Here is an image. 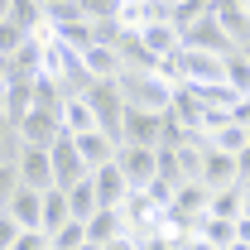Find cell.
Listing matches in <instances>:
<instances>
[{
	"label": "cell",
	"mask_w": 250,
	"mask_h": 250,
	"mask_svg": "<svg viewBox=\"0 0 250 250\" xmlns=\"http://www.w3.org/2000/svg\"><path fill=\"white\" fill-rule=\"evenodd\" d=\"M116 92H121V101L135 106V111H168V101H173V77L121 67V72H116Z\"/></svg>",
	"instance_id": "obj_1"
},
{
	"label": "cell",
	"mask_w": 250,
	"mask_h": 250,
	"mask_svg": "<svg viewBox=\"0 0 250 250\" xmlns=\"http://www.w3.org/2000/svg\"><path fill=\"white\" fill-rule=\"evenodd\" d=\"M82 101L92 106L96 130H106V135L121 145V116H125V101H121V92H116V77H101V82H92V87L82 92Z\"/></svg>",
	"instance_id": "obj_2"
},
{
	"label": "cell",
	"mask_w": 250,
	"mask_h": 250,
	"mask_svg": "<svg viewBox=\"0 0 250 250\" xmlns=\"http://www.w3.org/2000/svg\"><path fill=\"white\" fill-rule=\"evenodd\" d=\"M121 145L159 149V145H164V111H135V106H125V116H121Z\"/></svg>",
	"instance_id": "obj_3"
},
{
	"label": "cell",
	"mask_w": 250,
	"mask_h": 250,
	"mask_svg": "<svg viewBox=\"0 0 250 250\" xmlns=\"http://www.w3.org/2000/svg\"><path fill=\"white\" fill-rule=\"evenodd\" d=\"M178 34H183V43H188V48H202V53H221V58H226V53L236 48V39L226 34V24H221L217 15H202V20H192V24H188V29H178Z\"/></svg>",
	"instance_id": "obj_4"
},
{
	"label": "cell",
	"mask_w": 250,
	"mask_h": 250,
	"mask_svg": "<svg viewBox=\"0 0 250 250\" xmlns=\"http://www.w3.org/2000/svg\"><path fill=\"white\" fill-rule=\"evenodd\" d=\"M15 168H20V183L34 188V192H48V188H58V183H53V159H48V149H39V145H20Z\"/></svg>",
	"instance_id": "obj_5"
},
{
	"label": "cell",
	"mask_w": 250,
	"mask_h": 250,
	"mask_svg": "<svg viewBox=\"0 0 250 250\" xmlns=\"http://www.w3.org/2000/svg\"><path fill=\"white\" fill-rule=\"evenodd\" d=\"M15 130H20V145H39V149H48V145L62 135L58 116H53V111H43V106H29V111L15 121Z\"/></svg>",
	"instance_id": "obj_6"
},
{
	"label": "cell",
	"mask_w": 250,
	"mask_h": 250,
	"mask_svg": "<svg viewBox=\"0 0 250 250\" xmlns=\"http://www.w3.org/2000/svg\"><path fill=\"white\" fill-rule=\"evenodd\" d=\"M207 197H212V188H202L197 178H183V183H173V202H168V212L183 217L188 226H197V217H207Z\"/></svg>",
	"instance_id": "obj_7"
},
{
	"label": "cell",
	"mask_w": 250,
	"mask_h": 250,
	"mask_svg": "<svg viewBox=\"0 0 250 250\" xmlns=\"http://www.w3.org/2000/svg\"><path fill=\"white\" fill-rule=\"evenodd\" d=\"M87 178H92L96 202H101V207H125L130 183H125V173H121V164H116V159H106V164H101V168H92Z\"/></svg>",
	"instance_id": "obj_8"
},
{
	"label": "cell",
	"mask_w": 250,
	"mask_h": 250,
	"mask_svg": "<svg viewBox=\"0 0 250 250\" xmlns=\"http://www.w3.org/2000/svg\"><path fill=\"white\" fill-rule=\"evenodd\" d=\"M48 159H53V183H58V188L77 183V178H87V164H82V154H77L72 135H58V140L48 145Z\"/></svg>",
	"instance_id": "obj_9"
},
{
	"label": "cell",
	"mask_w": 250,
	"mask_h": 250,
	"mask_svg": "<svg viewBox=\"0 0 250 250\" xmlns=\"http://www.w3.org/2000/svg\"><path fill=\"white\" fill-rule=\"evenodd\" d=\"M116 164H121L130 192H140V188L154 178V149H145V145H121L116 149Z\"/></svg>",
	"instance_id": "obj_10"
},
{
	"label": "cell",
	"mask_w": 250,
	"mask_h": 250,
	"mask_svg": "<svg viewBox=\"0 0 250 250\" xmlns=\"http://www.w3.org/2000/svg\"><path fill=\"white\" fill-rule=\"evenodd\" d=\"M197 183L202 188H236V154H221V149H202V168H197Z\"/></svg>",
	"instance_id": "obj_11"
},
{
	"label": "cell",
	"mask_w": 250,
	"mask_h": 250,
	"mask_svg": "<svg viewBox=\"0 0 250 250\" xmlns=\"http://www.w3.org/2000/svg\"><path fill=\"white\" fill-rule=\"evenodd\" d=\"M125 231H130L125 207H96L92 217H87V241H92V246H106V241H116Z\"/></svg>",
	"instance_id": "obj_12"
},
{
	"label": "cell",
	"mask_w": 250,
	"mask_h": 250,
	"mask_svg": "<svg viewBox=\"0 0 250 250\" xmlns=\"http://www.w3.org/2000/svg\"><path fill=\"white\" fill-rule=\"evenodd\" d=\"M72 145H77V154H82V164H87V173L101 168L106 159H116V149H121L106 130H82V135H72Z\"/></svg>",
	"instance_id": "obj_13"
},
{
	"label": "cell",
	"mask_w": 250,
	"mask_h": 250,
	"mask_svg": "<svg viewBox=\"0 0 250 250\" xmlns=\"http://www.w3.org/2000/svg\"><path fill=\"white\" fill-rule=\"evenodd\" d=\"M135 34H140V43H145L154 58H173V53L183 48V34H178V24H168V20L145 24V29H135Z\"/></svg>",
	"instance_id": "obj_14"
},
{
	"label": "cell",
	"mask_w": 250,
	"mask_h": 250,
	"mask_svg": "<svg viewBox=\"0 0 250 250\" xmlns=\"http://www.w3.org/2000/svg\"><path fill=\"white\" fill-rule=\"evenodd\" d=\"M29 106H34V77H15V72H5V101H0L5 121H20Z\"/></svg>",
	"instance_id": "obj_15"
},
{
	"label": "cell",
	"mask_w": 250,
	"mask_h": 250,
	"mask_svg": "<svg viewBox=\"0 0 250 250\" xmlns=\"http://www.w3.org/2000/svg\"><path fill=\"white\" fill-rule=\"evenodd\" d=\"M39 207H43V192H34V188H24V183L15 188V197L5 202V212L20 221L24 231H43V226H39Z\"/></svg>",
	"instance_id": "obj_16"
},
{
	"label": "cell",
	"mask_w": 250,
	"mask_h": 250,
	"mask_svg": "<svg viewBox=\"0 0 250 250\" xmlns=\"http://www.w3.org/2000/svg\"><path fill=\"white\" fill-rule=\"evenodd\" d=\"M202 145H207V149H221V154H241V149L250 145V135H246V125H241V121H221L217 130L202 135Z\"/></svg>",
	"instance_id": "obj_17"
},
{
	"label": "cell",
	"mask_w": 250,
	"mask_h": 250,
	"mask_svg": "<svg viewBox=\"0 0 250 250\" xmlns=\"http://www.w3.org/2000/svg\"><path fill=\"white\" fill-rule=\"evenodd\" d=\"M62 197H67V217H77V221H87L96 207H101V202H96L92 178H77V183H67V188H62Z\"/></svg>",
	"instance_id": "obj_18"
},
{
	"label": "cell",
	"mask_w": 250,
	"mask_h": 250,
	"mask_svg": "<svg viewBox=\"0 0 250 250\" xmlns=\"http://www.w3.org/2000/svg\"><path fill=\"white\" fill-rule=\"evenodd\" d=\"M58 125H62V135H82V130H96V116L82 96H67L58 111Z\"/></svg>",
	"instance_id": "obj_19"
},
{
	"label": "cell",
	"mask_w": 250,
	"mask_h": 250,
	"mask_svg": "<svg viewBox=\"0 0 250 250\" xmlns=\"http://www.w3.org/2000/svg\"><path fill=\"white\" fill-rule=\"evenodd\" d=\"M82 62H87V72H92L96 82L121 72V53H116L111 43H87V48H82Z\"/></svg>",
	"instance_id": "obj_20"
},
{
	"label": "cell",
	"mask_w": 250,
	"mask_h": 250,
	"mask_svg": "<svg viewBox=\"0 0 250 250\" xmlns=\"http://www.w3.org/2000/svg\"><path fill=\"white\" fill-rule=\"evenodd\" d=\"M241 197H246V188H241V183H236V188H212V197H207V217L236 221V217H241Z\"/></svg>",
	"instance_id": "obj_21"
},
{
	"label": "cell",
	"mask_w": 250,
	"mask_h": 250,
	"mask_svg": "<svg viewBox=\"0 0 250 250\" xmlns=\"http://www.w3.org/2000/svg\"><path fill=\"white\" fill-rule=\"evenodd\" d=\"M10 24H20L24 34H34V29H43L48 20H43V0H10V15H5Z\"/></svg>",
	"instance_id": "obj_22"
},
{
	"label": "cell",
	"mask_w": 250,
	"mask_h": 250,
	"mask_svg": "<svg viewBox=\"0 0 250 250\" xmlns=\"http://www.w3.org/2000/svg\"><path fill=\"white\" fill-rule=\"evenodd\" d=\"M62 221H67V197H62V188H48L43 192V207H39V226L53 236Z\"/></svg>",
	"instance_id": "obj_23"
},
{
	"label": "cell",
	"mask_w": 250,
	"mask_h": 250,
	"mask_svg": "<svg viewBox=\"0 0 250 250\" xmlns=\"http://www.w3.org/2000/svg\"><path fill=\"white\" fill-rule=\"evenodd\" d=\"M48 29H53V39H58V43L77 48V53H82L87 43H96V39H92V20H72V24H48Z\"/></svg>",
	"instance_id": "obj_24"
},
{
	"label": "cell",
	"mask_w": 250,
	"mask_h": 250,
	"mask_svg": "<svg viewBox=\"0 0 250 250\" xmlns=\"http://www.w3.org/2000/svg\"><path fill=\"white\" fill-rule=\"evenodd\" d=\"M82 241H87V221H77V217H67L58 231L48 236V246H53V250H77Z\"/></svg>",
	"instance_id": "obj_25"
},
{
	"label": "cell",
	"mask_w": 250,
	"mask_h": 250,
	"mask_svg": "<svg viewBox=\"0 0 250 250\" xmlns=\"http://www.w3.org/2000/svg\"><path fill=\"white\" fill-rule=\"evenodd\" d=\"M226 82H231L241 96H250V58L241 53V48H231V53H226Z\"/></svg>",
	"instance_id": "obj_26"
},
{
	"label": "cell",
	"mask_w": 250,
	"mask_h": 250,
	"mask_svg": "<svg viewBox=\"0 0 250 250\" xmlns=\"http://www.w3.org/2000/svg\"><path fill=\"white\" fill-rule=\"evenodd\" d=\"M202 15H212V0H173V5H168V20H173L178 29H188V24L202 20Z\"/></svg>",
	"instance_id": "obj_27"
},
{
	"label": "cell",
	"mask_w": 250,
	"mask_h": 250,
	"mask_svg": "<svg viewBox=\"0 0 250 250\" xmlns=\"http://www.w3.org/2000/svg\"><path fill=\"white\" fill-rule=\"evenodd\" d=\"M20 43H24V29H20V24H10V20H0V58L10 62Z\"/></svg>",
	"instance_id": "obj_28"
},
{
	"label": "cell",
	"mask_w": 250,
	"mask_h": 250,
	"mask_svg": "<svg viewBox=\"0 0 250 250\" xmlns=\"http://www.w3.org/2000/svg\"><path fill=\"white\" fill-rule=\"evenodd\" d=\"M15 188H20V168H15L10 159H0V207L15 197Z\"/></svg>",
	"instance_id": "obj_29"
},
{
	"label": "cell",
	"mask_w": 250,
	"mask_h": 250,
	"mask_svg": "<svg viewBox=\"0 0 250 250\" xmlns=\"http://www.w3.org/2000/svg\"><path fill=\"white\" fill-rule=\"evenodd\" d=\"M10 250H53V246H48V231H20Z\"/></svg>",
	"instance_id": "obj_30"
},
{
	"label": "cell",
	"mask_w": 250,
	"mask_h": 250,
	"mask_svg": "<svg viewBox=\"0 0 250 250\" xmlns=\"http://www.w3.org/2000/svg\"><path fill=\"white\" fill-rule=\"evenodd\" d=\"M77 5L87 10V20H111L121 10V0H77Z\"/></svg>",
	"instance_id": "obj_31"
},
{
	"label": "cell",
	"mask_w": 250,
	"mask_h": 250,
	"mask_svg": "<svg viewBox=\"0 0 250 250\" xmlns=\"http://www.w3.org/2000/svg\"><path fill=\"white\" fill-rule=\"evenodd\" d=\"M20 231H24V226H20V221H15L10 212H5V207H0V250H10V246H15V236H20Z\"/></svg>",
	"instance_id": "obj_32"
},
{
	"label": "cell",
	"mask_w": 250,
	"mask_h": 250,
	"mask_svg": "<svg viewBox=\"0 0 250 250\" xmlns=\"http://www.w3.org/2000/svg\"><path fill=\"white\" fill-rule=\"evenodd\" d=\"M168 246H173V250H217L212 241H202L197 231H188V236H178V241H168Z\"/></svg>",
	"instance_id": "obj_33"
},
{
	"label": "cell",
	"mask_w": 250,
	"mask_h": 250,
	"mask_svg": "<svg viewBox=\"0 0 250 250\" xmlns=\"http://www.w3.org/2000/svg\"><path fill=\"white\" fill-rule=\"evenodd\" d=\"M101 250H145V241L125 231V236H116V241H106V246H101Z\"/></svg>",
	"instance_id": "obj_34"
},
{
	"label": "cell",
	"mask_w": 250,
	"mask_h": 250,
	"mask_svg": "<svg viewBox=\"0 0 250 250\" xmlns=\"http://www.w3.org/2000/svg\"><path fill=\"white\" fill-rule=\"evenodd\" d=\"M241 217H250V192H246V197H241Z\"/></svg>",
	"instance_id": "obj_35"
},
{
	"label": "cell",
	"mask_w": 250,
	"mask_h": 250,
	"mask_svg": "<svg viewBox=\"0 0 250 250\" xmlns=\"http://www.w3.org/2000/svg\"><path fill=\"white\" fill-rule=\"evenodd\" d=\"M236 48H241V53H246V58H250V39H241V43H236Z\"/></svg>",
	"instance_id": "obj_36"
},
{
	"label": "cell",
	"mask_w": 250,
	"mask_h": 250,
	"mask_svg": "<svg viewBox=\"0 0 250 250\" xmlns=\"http://www.w3.org/2000/svg\"><path fill=\"white\" fill-rule=\"evenodd\" d=\"M5 15H10V0H0V20H5Z\"/></svg>",
	"instance_id": "obj_37"
},
{
	"label": "cell",
	"mask_w": 250,
	"mask_h": 250,
	"mask_svg": "<svg viewBox=\"0 0 250 250\" xmlns=\"http://www.w3.org/2000/svg\"><path fill=\"white\" fill-rule=\"evenodd\" d=\"M77 250H101V246H92V241H82V246H77Z\"/></svg>",
	"instance_id": "obj_38"
},
{
	"label": "cell",
	"mask_w": 250,
	"mask_h": 250,
	"mask_svg": "<svg viewBox=\"0 0 250 250\" xmlns=\"http://www.w3.org/2000/svg\"><path fill=\"white\" fill-rule=\"evenodd\" d=\"M241 188H246V192H250V178H246V183H241Z\"/></svg>",
	"instance_id": "obj_39"
},
{
	"label": "cell",
	"mask_w": 250,
	"mask_h": 250,
	"mask_svg": "<svg viewBox=\"0 0 250 250\" xmlns=\"http://www.w3.org/2000/svg\"><path fill=\"white\" fill-rule=\"evenodd\" d=\"M168 5H173V0H168Z\"/></svg>",
	"instance_id": "obj_40"
},
{
	"label": "cell",
	"mask_w": 250,
	"mask_h": 250,
	"mask_svg": "<svg viewBox=\"0 0 250 250\" xmlns=\"http://www.w3.org/2000/svg\"><path fill=\"white\" fill-rule=\"evenodd\" d=\"M246 20H250V15H246Z\"/></svg>",
	"instance_id": "obj_41"
}]
</instances>
